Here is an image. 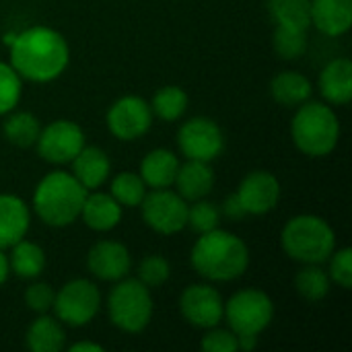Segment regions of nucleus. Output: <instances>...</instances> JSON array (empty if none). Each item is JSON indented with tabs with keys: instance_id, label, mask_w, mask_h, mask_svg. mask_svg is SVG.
<instances>
[{
	"instance_id": "f257e3e1",
	"label": "nucleus",
	"mask_w": 352,
	"mask_h": 352,
	"mask_svg": "<svg viewBox=\"0 0 352 352\" xmlns=\"http://www.w3.org/2000/svg\"><path fill=\"white\" fill-rule=\"evenodd\" d=\"M10 66L23 80L52 82L62 76L70 62L66 37L47 25H33L16 35H8Z\"/></svg>"
},
{
	"instance_id": "f03ea898",
	"label": "nucleus",
	"mask_w": 352,
	"mask_h": 352,
	"mask_svg": "<svg viewBox=\"0 0 352 352\" xmlns=\"http://www.w3.org/2000/svg\"><path fill=\"white\" fill-rule=\"evenodd\" d=\"M190 262L204 280L231 283L245 274L250 266V248L235 233L217 227L196 239Z\"/></svg>"
},
{
	"instance_id": "7ed1b4c3",
	"label": "nucleus",
	"mask_w": 352,
	"mask_h": 352,
	"mask_svg": "<svg viewBox=\"0 0 352 352\" xmlns=\"http://www.w3.org/2000/svg\"><path fill=\"white\" fill-rule=\"evenodd\" d=\"M85 198L87 190L70 171H50L35 186L31 206L41 223L54 229H62L80 217Z\"/></svg>"
},
{
	"instance_id": "20e7f679",
	"label": "nucleus",
	"mask_w": 352,
	"mask_h": 352,
	"mask_svg": "<svg viewBox=\"0 0 352 352\" xmlns=\"http://www.w3.org/2000/svg\"><path fill=\"white\" fill-rule=\"evenodd\" d=\"M291 138L303 155L328 157L340 140V120L334 107L322 101L301 103L291 122Z\"/></svg>"
},
{
	"instance_id": "39448f33",
	"label": "nucleus",
	"mask_w": 352,
	"mask_h": 352,
	"mask_svg": "<svg viewBox=\"0 0 352 352\" xmlns=\"http://www.w3.org/2000/svg\"><path fill=\"white\" fill-rule=\"evenodd\" d=\"M283 252L301 264H324L336 250V231L318 214H297L280 231Z\"/></svg>"
},
{
	"instance_id": "423d86ee",
	"label": "nucleus",
	"mask_w": 352,
	"mask_h": 352,
	"mask_svg": "<svg viewBox=\"0 0 352 352\" xmlns=\"http://www.w3.org/2000/svg\"><path fill=\"white\" fill-rule=\"evenodd\" d=\"M107 314L118 330L126 334H140L148 328L155 314L151 289L138 278L116 280V287L107 297Z\"/></svg>"
},
{
	"instance_id": "0eeeda50",
	"label": "nucleus",
	"mask_w": 352,
	"mask_h": 352,
	"mask_svg": "<svg viewBox=\"0 0 352 352\" xmlns=\"http://www.w3.org/2000/svg\"><path fill=\"white\" fill-rule=\"evenodd\" d=\"M223 320L237 336H260L274 320V301L260 289H241L225 301Z\"/></svg>"
},
{
	"instance_id": "6e6552de",
	"label": "nucleus",
	"mask_w": 352,
	"mask_h": 352,
	"mask_svg": "<svg viewBox=\"0 0 352 352\" xmlns=\"http://www.w3.org/2000/svg\"><path fill=\"white\" fill-rule=\"evenodd\" d=\"M56 318L72 328H82L95 320L101 309V291L87 278H74L56 291L54 305Z\"/></svg>"
},
{
	"instance_id": "1a4fd4ad",
	"label": "nucleus",
	"mask_w": 352,
	"mask_h": 352,
	"mask_svg": "<svg viewBox=\"0 0 352 352\" xmlns=\"http://www.w3.org/2000/svg\"><path fill=\"white\" fill-rule=\"evenodd\" d=\"M140 212L146 227L159 235H175L188 227V202L169 188L146 192Z\"/></svg>"
},
{
	"instance_id": "9d476101",
	"label": "nucleus",
	"mask_w": 352,
	"mask_h": 352,
	"mask_svg": "<svg viewBox=\"0 0 352 352\" xmlns=\"http://www.w3.org/2000/svg\"><path fill=\"white\" fill-rule=\"evenodd\" d=\"M153 109L151 103L138 95H124L111 103L105 116V124L109 132L122 140L132 142L142 138L153 126Z\"/></svg>"
},
{
	"instance_id": "9b49d317",
	"label": "nucleus",
	"mask_w": 352,
	"mask_h": 352,
	"mask_svg": "<svg viewBox=\"0 0 352 352\" xmlns=\"http://www.w3.org/2000/svg\"><path fill=\"white\" fill-rule=\"evenodd\" d=\"M85 144V132L72 120H56L47 126H41L35 142L39 157L52 165L70 163Z\"/></svg>"
},
{
	"instance_id": "f8f14e48",
	"label": "nucleus",
	"mask_w": 352,
	"mask_h": 352,
	"mask_svg": "<svg viewBox=\"0 0 352 352\" xmlns=\"http://www.w3.org/2000/svg\"><path fill=\"white\" fill-rule=\"evenodd\" d=\"M177 144L186 159L212 163L225 151V134L214 120L198 116L182 124Z\"/></svg>"
},
{
	"instance_id": "ddd939ff",
	"label": "nucleus",
	"mask_w": 352,
	"mask_h": 352,
	"mask_svg": "<svg viewBox=\"0 0 352 352\" xmlns=\"http://www.w3.org/2000/svg\"><path fill=\"white\" fill-rule=\"evenodd\" d=\"M225 311V299L221 291L208 283L190 285L179 297L182 318L200 330H208L221 324Z\"/></svg>"
},
{
	"instance_id": "4468645a",
	"label": "nucleus",
	"mask_w": 352,
	"mask_h": 352,
	"mask_svg": "<svg viewBox=\"0 0 352 352\" xmlns=\"http://www.w3.org/2000/svg\"><path fill=\"white\" fill-rule=\"evenodd\" d=\"M235 194H237L241 206L245 208L248 217L250 214L262 217V214H268L270 210H274L278 206V202H280V182L270 171L256 169V171H250L241 179Z\"/></svg>"
},
{
	"instance_id": "2eb2a0df",
	"label": "nucleus",
	"mask_w": 352,
	"mask_h": 352,
	"mask_svg": "<svg viewBox=\"0 0 352 352\" xmlns=\"http://www.w3.org/2000/svg\"><path fill=\"white\" fill-rule=\"evenodd\" d=\"M87 268L99 280L116 283L130 274L132 256L122 241L101 239L87 254Z\"/></svg>"
},
{
	"instance_id": "dca6fc26",
	"label": "nucleus",
	"mask_w": 352,
	"mask_h": 352,
	"mask_svg": "<svg viewBox=\"0 0 352 352\" xmlns=\"http://www.w3.org/2000/svg\"><path fill=\"white\" fill-rule=\"evenodd\" d=\"M72 163V175L76 177V182L87 190H99L111 173V161L107 157V153L95 144H85L80 148V153L70 161Z\"/></svg>"
},
{
	"instance_id": "f3484780",
	"label": "nucleus",
	"mask_w": 352,
	"mask_h": 352,
	"mask_svg": "<svg viewBox=\"0 0 352 352\" xmlns=\"http://www.w3.org/2000/svg\"><path fill=\"white\" fill-rule=\"evenodd\" d=\"M122 214H124V208L111 194L91 190V192H87V198L82 202L78 219H82V223L89 229H93L97 233H107L120 225Z\"/></svg>"
},
{
	"instance_id": "a211bd4d",
	"label": "nucleus",
	"mask_w": 352,
	"mask_h": 352,
	"mask_svg": "<svg viewBox=\"0 0 352 352\" xmlns=\"http://www.w3.org/2000/svg\"><path fill=\"white\" fill-rule=\"evenodd\" d=\"M31 225L27 202L14 194H0V250H8L21 241Z\"/></svg>"
},
{
	"instance_id": "6ab92c4d",
	"label": "nucleus",
	"mask_w": 352,
	"mask_h": 352,
	"mask_svg": "<svg viewBox=\"0 0 352 352\" xmlns=\"http://www.w3.org/2000/svg\"><path fill=\"white\" fill-rule=\"evenodd\" d=\"M318 87L326 103L349 105L352 99V62L349 58H336L328 62L318 78Z\"/></svg>"
},
{
	"instance_id": "aec40b11",
	"label": "nucleus",
	"mask_w": 352,
	"mask_h": 352,
	"mask_svg": "<svg viewBox=\"0 0 352 352\" xmlns=\"http://www.w3.org/2000/svg\"><path fill=\"white\" fill-rule=\"evenodd\" d=\"M311 25L328 37L349 33L352 27V0H311Z\"/></svg>"
},
{
	"instance_id": "412c9836",
	"label": "nucleus",
	"mask_w": 352,
	"mask_h": 352,
	"mask_svg": "<svg viewBox=\"0 0 352 352\" xmlns=\"http://www.w3.org/2000/svg\"><path fill=\"white\" fill-rule=\"evenodd\" d=\"M173 186L186 202L206 198L214 188V171L208 161L188 159L184 165H179Z\"/></svg>"
},
{
	"instance_id": "4be33fe9",
	"label": "nucleus",
	"mask_w": 352,
	"mask_h": 352,
	"mask_svg": "<svg viewBox=\"0 0 352 352\" xmlns=\"http://www.w3.org/2000/svg\"><path fill=\"white\" fill-rule=\"evenodd\" d=\"M25 344L31 352H60L66 346V332L56 316L37 314L25 332Z\"/></svg>"
},
{
	"instance_id": "5701e85b",
	"label": "nucleus",
	"mask_w": 352,
	"mask_h": 352,
	"mask_svg": "<svg viewBox=\"0 0 352 352\" xmlns=\"http://www.w3.org/2000/svg\"><path fill=\"white\" fill-rule=\"evenodd\" d=\"M179 169V161L175 153L169 148H155L144 155L140 161V177L146 184V188L159 190V188H171L175 182Z\"/></svg>"
},
{
	"instance_id": "b1692460",
	"label": "nucleus",
	"mask_w": 352,
	"mask_h": 352,
	"mask_svg": "<svg viewBox=\"0 0 352 352\" xmlns=\"http://www.w3.org/2000/svg\"><path fill=\"white\" fill-rule=\"evenodd\" d=\"M314 93V87L309 78L297 70H285L278 72L270 80V95L276 103L285 107H299L301 103L309 101Z\"/></svg>"
},
{
	"instance_id": "393cba45",
	"label": "nucleus",
	"mask_w": 352,
	"mask_h": 352,
	"mask_svg": "<svg viewBox=\"0 0 352 352\" xmlns=\"http://www.w3.org/2000/svg\"><path fill=\"white\" fill-rule=\"evenodd\" d=\"M8 250H10V254H6V256H8L10 272L16 274L19 278L33 280L45 270V252L37 243L23 237Z\"/></svg>"
},
{
	"instance_id": "a878e982",
	"label": "nucleus",
	"mask_w": 352,
	"mask_h": 352,
	"mask_svg": "<svg viewBox=\"0 0 352 352\" xmlns=\"http://www.w3.org/2000/svg\"><path fill=\"white\" fill-rule=\"evenodd\" d=\"M41 132V124L35 113L31 111H19L12 109L6 113V120L2 124V134L4 138L19 146V148H29L37 142V136Z\"/></svg>"
},
{
	"instance_id": "bb28decb",
	"label": "nucleus",
	"mask_w": 352,
	"mask_h": 352,
	"mask_svg": "<svg viewBox=\"0 0 352 352\" xmlns=\"http://www.w3.org/2000/svg\"><path fill=\"white\" fill-rule=\"evenodd\" d=\"M295 289L301 299L309 303H320L328 297L332 280L322 264H305L295 276Z\"/></svg>"
},
{
	"instance_id": "cd10ccee",
	"label": "nucleus",
	"mask_w": 352,
	"mask_h": 352,
	"mask_svg": "<svg viewBox=\"0 0 352 352\" xmlns=\"http://www.w3.org/2000/svg\"><path fill=\"white\" fill-rule=\"evenodd\" d=\"M188 103H190L188 93L182 87L165 85L153 95L151 109H153V116H157L163 122H177L179 118H184Z\"/></svg>"
},
{
	"instance_id": "c85d7f7f",
	"label": "nucleus",
	"mask_w": 352,
	"mask_h": 352,
	"mask_svg": "<svg viewBox=\"0 0 352 352\" xmlns=\"http://www.w3.org/2000/svg\"><path fill=\"white\" fill-rule=\"evenodd\" d=\"M268 12L276 25L311 27V0H268Z\"/></svg>"
},
{
	"instance_id": "c756f323",
	"label": "nucleus",
	"mask_w": 352,
	"mask_h": 352,
	"mask_svg": "<svg viewBox=\"0 0 352 352\" xmlns=\"http://www.w3.org/2000/svg\"><path fill=\"white\" fill-rule=\"evenodd\" d=\"M109 194L120 202L122 208H138L146 196V184L142 182L140 173L122 171L111 179Z\"/></svg>"
},
{
	"instance_id": "7c9ffc66",
	"label": "nucleus",
	"mask_w": 352,
	"mask_h": 352,
	"mask_svg": "<svg viewBox=\"0 0 352 352\" xmlns=\"http://www.w3.org/2000/svg\"><path fill=\"white\" fill-rule=\"evenodd\" d=\"M272 45L283 60H297L307 50V29L276 25L272 35Z\"/></svg>"
},
{
	"instance_id": "2f4dec72",
	"label": "nucleus",
	"mask_w": 352,
	"mask_h": 352,
	"mask_svg": "<svg viewBox=\"0 0 352 352\" xmlns=\"http://www.w3.org/2000/svg\"><path fill=\"white\" fill-rule=\"evenodd\" d=\"M23 95V78L10 66V62H0V116L16 109Z\"/></svg>"
},
{
	"instance_id": "473e14b6",
	"label": "nucleus",
	"mask_w": 352,
	"mask_h": 352,
	"mask_svg": "<svg viewBox=\"0 0 352 352\" xmlns=\"http://www.w3.org/2000/svg\"><path fill=\"white\" fill-rule=\"evenodd\" d=\"M221 221V210L214 202L200 198L194 200L192 206H188V225L192 227V231H196L198 235L208 233L212 229L219 227Z\"/></svg>"
},
{
	"instance_id": "72a5a7b5",
	"label": "nucleus",
	"mask_w": 352,
	"mask_h": 352,
	"mask_svg": "<svg viewBox=\"0 0 352 352\" xmlns=\"http://www.w3.org/2000/svg\"><path fill=\"white\" fill-rule=\"evenodd\" d=\"M171 276V264L167 258L159 256V254H151L146 258H142V262L138 264V280L142 285H146L151 291L163 287Z\"/></svg>"
},
{
	"instance_id": "f704fd0d",
	"label": "nucleus",
	"mask_w": 352,
	"mask_h": 352,
	"mask_svg": "<svg viewBox=\"0 0 352 352\" xmlns=\"http://www.w3.org/2000/svg\"><path fill=\"white\" fill-rule=\"evenodd\" d=\"M330 262L328 266V276L334 285H338L340 289L349 291L352 287V250L351 248H340L334 250L330 254V258L326 260Z\"/></svg>"
},
{
	"instance_id": "c9c22d12",
	"label": "nucleus",
	"mask_w": 352,
	"mask_h": 352,
	"mask_svg": "<svg viewBox=\"0 0 352 352\" xmlns=\"http://www.w3.org/2000/svg\"><path fill=\"white\" fill-rule=\"evenodd\" d=\"M200 349L204 352H237V334L229 328H208V332L200 340Z\"/></svg>"
},
{
	"instance_id": "e433bc0d",
	"label": "nucleus",
	"mask_w": 352,
	"mask_h": 352,
	"mask_svg": "<svg viewBox=\"0 0 352 352\" xmlns=\"http://www.w3.org/2000/svg\"><path fill=\"white\" fill-rule=\"evenodd\" d=\"M56 291L47 283H31L25 291V303L35 314H47L54 305Z\"/></svg>"
},
{
	"instance_id": "4c0bfd02",
	"label": "nucleus",
	"mask_w": 352,
	"mask_h": 352,
	"mask_svg": "<svg viewBox=\"0 0 352 352\" xmlns=\"http://www.w3.org/2000/svg\"><path fill=\"white\" fill-rule=\"evenodd\" d=\"M223 214H225L227 219H231V221H243V219L248 217V212H245V208L241 206L237 194L227 196V200L223 202Z\"/></svg>"
},
{
	"instance_id": "58836bf2",
	"label": "nucleus",
	"mask_w": 352,
	"mask_h": 352,
	"mask_svg": "<svg viewBox=\"0 0 352 352\" xmlns=\"http://www.w3.org/2000/svg\"><path fill=\"white\" fill-rule=\"evenodd\" d=\"M103 352L105 349L101 346V344H97V342H87V340H82V342H74V344H70V352Z\"/></svg>"
},
{
	"instance_id": "ea45409f",
	"label": "nucleus",
	"mask_w": 352,
	"mask_h": 352,
	"mask_svg": "<svg viewBox=\"0 0 352 352\" xmlns=\"http://www.w3.org/2000/svg\"><path fill=\"white\" fill-rule=\"evenodd\" d=\"M10 276V266H8V256L4 254V250H0V287L8 280Z\"/></svg>"
}]
</instances>
